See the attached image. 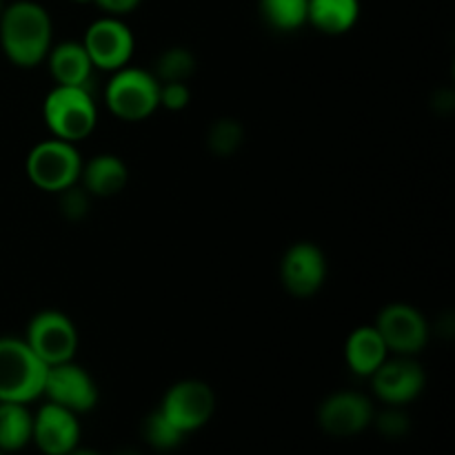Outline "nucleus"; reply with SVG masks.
I'll list each match as a JSON object with an SVG mask.
<instances>
[{
	"mask_svg": "<svg viewBox=\"0 0 455 455\" xmlns=\"http://www.w3.org/2000/svg\"><path fill=\"white\" fill-rule=\"evenodd\" d=\"M371 425L376 427L378 434L389 440L404 438L411 429V422H409V416L403 411V407H389V404H387L385 411L373 413Z\"/></svg>",
	"mask_w": 455,
	"mask_h": 455,
	"instance_id": "obj_24",
	"label": "nucleus"
},
{
	"mask_svg": "<svg viewBox=\"0 0 455 455\" xmlns=\"http://www.w3.org/2000/svg\"><path fill=\"white\" fill-rule=\"evenodd\" d=\"M329 267L323 249L309 240L289 244L280 260V283L293 298H311L323 289Z\"/></svg>",
	"mask_w": 455,
	"mask_h": 455,
	"instance_id": "obj_10",
	"label": "nucleus"
},
{
	"mask_svg": "<svg viewBox=\"0 0 455 455\" xmlns=\"http://www.w3.org/2000/svg\"><path fill=\"white\" fill-rule=\"evenodd\" d=\"M373 403L360 391H336L320 403L318 425L331 438H354L373 420Z\"/></svg>",
	"mask_w": 455,
	"mask_h": 455,
	"instance_id": "obj_13",
	"label": "nucleus"
},
{
	"mask_svg": "<svg viewBox=\"0 0 455 455\" xmlns=\"http://www.w3.org/2000/svg\"><path fill=\"white\" fill-rule=\"evenodd\" d=\"M142 438H145V443L149 444V447H154L156 451L164 453L180 447L182 440H185V434L178 431L176 427L156 409V411H151L149 416L145 418V422H142Z\"/></svg>",
	"mask_w": 455,
	"mask_h": 455,
	"instance_id": "obj_23",
	"label": "nucleus"
},
{
	"mask_svg": "<svg viewBox=\"0 0 455 455\" xmlns=\"http://www.w3.org/2000/svg\"><path fill=\"white\" fill-rule=\"evenodd\" d=\"M71 3H80V4H87V3H93V0H71Z\"/></svg>",
	"mask_w": 455,
	"mask_h": 455,
	"instance_id": "obj_29",
	"label": "nucleus"
},
{
	"mask_svg": "<svg viewBox=\"0 0 455 455\" xmlns=\"http://www.w3.org/2000/svg\"><path fill=\"white\" fill-rule=\"evenodd\" d=\"M142 0H93V4L105 12V16H116V18H123L127 13L136 12L140 7Z\"/></svg>",
	"mask_w": 455,
	"mask_h": 455,
	"instance_id": "obj_27",
	"label": "nucleus"
},
{
	"mask_svg": "<svg viewBox=\"0 0 455 455\" xmlns=\"http://www.w3.org/2000/svg\"><path fill=\"white\" fill-rule=\"evenodd\" d=\"M360 18V0H309L307 25L324 36H342L355 27Z\"/></svg>",
	"mask_w": 455,
	"mask_h": 455,
	"instance_id": "obj_18",
	"label": "nucleus"
},
{
	"mask_svg": "<svg viewBox=\"0 0 455 455\" xmlns=\"http://www.w3.org/2000/svg\"><path fill=\"white\" fill-rule=\"evenodd\" d=\"M47 369L25 338L0 336V403L31 404L43 398Z\"/></svg>",
	"mask_w": 455,
	"mask_h": 455,
	"instance_id": "obj_2",
	"label": "nucleus"
},
{
	"mask_svg": "<svg viewBox=\"0 0 455 455\" xmlns=\"http://www.w3.org/2000/svg\"><path fill=\"white\" fill-rule=\"evenodd\" d=\"M92 60L93 69L114 71L123 69L132 62L136 38L123 18L100 16L87 27L84 38L80 40Z\"/></svg>",
	"mask_w": 455,
	"mask_h": 455,
	"instance_id": "obj_8",
	"label": "nucleus"
},
{
	"mask_svg": "<svg viewBox=\"0 0 455 455\" xmlns=\"http://www.w3.org/2000/svg\"><path fill=\"white\" fill-rule=\"evenodd\" d=\"M120 455H138V453L136 451H129V449H127V451H123Z\"/></svg>",
	"mask_w": 455,
	"mask_h": 455,
	"instance_id": "obj_31",
	"label": "nucleus"
},
{
	"mask_svg": "<svg viewBox=\"0 0 455 455\" xmlns=\"http://www.w3.org/2000/svg\"><path fill=\"white\" fill-rule=\"evenodd\" d=\"M373 327L394 355H418L429 342V323L425 314L407 302H391L380 309Z\"/></svg>",
	"mask_w": 455,
	"mask_h": 455,
	"instance_id": "obj_9",
	"label": "nucleus"
},
{
	"mask_svg": "<svg viewBox=\"0 0 455 455\" xmlns=\"http://www.w3.org/2000/svg\"><path fill=\"white\" fill-rule=\"evenodd\" d=\"M129 169L116 154H96L87 163L83 160L78 185L92 198H114L127 187Z\"/></svg>",
	"mask_w": 455,
	"mask_h": 455,
	"instance_id": "obj_15",
	"label": "nucleus"
},
{
	"mask_svg": "<svg viewBox=\"0 0 455 455\" xmlns=\"http://www.w3.org/2000/svg\"><path fill=\"white\" fill-rule=\"evenodd\" d=\"M244 127L235 118H218L207 132V147L218 158H229L243 147Z\"/></svg>",
	"mask_w": 455,
	"mask_h": 455,
	"instance_id": "obj_22",
	"label": "nucleus"
},
{
	"mask_svg": "<svg viewBox=\"0 0 455 455\" xmlns=\"http://www.w3.org/2000/svg\"><path fill=\"white\" fill-rule=\"evenodd\" d=\"M78 413L60 407V404L44 403L34 413V429H31V444L38 447L43 455H67L80 447Z\"/></svg>",
	"mask_w": 455,
	"mask_h": 455,
	"instance_id": "obj_14",
	"label": "nucleus"
},
{
	"mask_svg": "<svg viewBox=\"0 0 455 455\" xmlns=\"http://www.w3.org/2000/svg\"><path fill=\"white\" fill-rule=\"evenodd\" d=\"M53 44V22L36 0H13L0 13V47L20 69L43 65Z\"/></svg>",
	"mask_w": 455,
	"mask_h": 455,
	"instance_id": "obj_1",
	"label": "nucleus"
},
{
	"mask_svg": "<svg viewBox=\"0 0 455 455\" xmlns=\"http://www.w3.org/2000/svg\"><path fill=\"white\" fill-rule=\"evenodd\" d=\"M158 411L185 435L200 431L216 411V394L212 387L196 378L178 380L164 391Z\"/></svg>",
	"mask_w": 455,
	"mask_h": 455,
	"instance_id": "obj_7",
	"label": "nucleus"
},
{
	"mask_svg": "<svg viewBox=\"0 0 455 455\" xmlns=\"http://www.w3.org/2000/svg\"><path fill=\"white\" fill-rule=\"evenodd\" d=\"M25 172L31 185L40 191L60 194L69 187L78 185L83 172V156L74 142L60 138H47L31 147L25 160Z\"/></svg>",
	"mask_w": 455,
	"mask_h": 455,
	"instance_id": "obj_5",
	"label": "nucleus"
},
{
	"mask_svg": "<svg viewBox=\"0 0 455 455\" xmlns=\"http://www.w3.org/2000/svg\"><path fill=\"white\" fill-rule=\"evenodd\" d=\"M196 71V56L187 47H169L154 60L151 74L158 83H187Z\"/></svg>",
	"mask_w": 455,
	"mask_h": 455,
	"instance_id": "obj_21",
	"label": "nucleus"
},
{
	"mask_svg": "<svg viewBox=\"0 0 455 455\" xmlns=\"http://www.w3.org/2000/svg\"><path fill=\"white\" fill-rule=\"evenodd\" d=\"M4 7H7V3H4V0H0V13H3Z\"/></svg>",
	"mask_w": 455,
	"mask_h": 455,
	"instance_id": "obj_30",
	"label": "nucleus"
},
{
	"mask_svg": "<svg viewBox=\"0 0 455 455\" xmlns=\"http://www.w3.org/2000/svg\"><path fill=\"white\" fill-rule=\"evenodd\" d=\"M158 92L160 83L151 69L127 65L111 74L102 92V100L118 120L142 123L160 109Z\"/></svg>",
	"mask_w": 455,
	"mask_h": 455,
	"instance_id": "obj_4",
	"label": "nucleus"
},
{
	"mask_svg": "<svg viewBox=\"0 0 455 455\" xmlns=\"http://www.w3.org/2000/svg\"><path fill=\"white\" fill-rule=\"evenodd\" d=\"M43 120L53 138L74 145L89 138L98 124V105L92 89L56 84L44 96Z\"/></svg>",
	"mask_w": 455,
	"mask_h": 455,
	"instance_id": "obj_3",
	"label": "nucleus"
},
{
	"mask_svg": "<svg viewBox=\"0 0 455 455\" xmlns=\"http://www.w3.org/2000/svg\"><path fill=\"white\" fill-rule=\"evenodd\" d=\"M0 455H7V453H3V451H0Z\"/></svg>",
	"mask_w": 455,
	"mask_h": 455,
	"instance_id": "obj_32",
	"label": "nucleus"
},
{
	"mask_svg": "<svg viewBox=\"0 0 455 455\" xmlns=\"http://www.w3.org/2000/svg\"><path fill=\"white\" fill-rule=\"evenodd\" d=\"M385 340L380 338L373 324L355 327L347 336L345 342V363L349 371L358 378H371V373L389 358Z\"/></svg>",
	"mask_w": 455,
	"mask_h": 455,
	"instance_id": "obj_17",
	"label": "nucleus"
},
{
	"mask_svg": "<svg viewBox=\"0 0 455 455\" xmlns=\"http://www.w3.org/2000/svg\"><path fill=\"white\" fill-rule=\"evenodd\" d=\"M371 391L380 403L389 407H404L420 398L425 391L427 376L416 355H394L387 358L371 373Z\"/></svg>",
	"mask_w": 455,
	"mask_h": 455,
	"instance_id": "obj_11",
	"label": "nucleus"
},
{
	"mask_svg": "<svg viewBox=\"0 0 455 455\" xmlns=\"http://www.w3.org/2000/svg\"><path fill=\"white\" fill-rule=\"evenodd\" d=\"M67 455H102V453L93 451V449H87V447H76L74 451H71V453H67Z\"/></svg>",
	"mask_w": 455,
	"mask_h": 455,
	"instance_id": "obj_28",
	"label": "nucleus"
},
{
	"mask_svg": "<svg viewBox=\"0 0 455 455\" xmlns=\"http://www.w3.org/2000/svg\"><path fill=\"white\" fill-rule=\"evenodd\" d=\"M89 203H92V196H89L80 185H74L58 194V207H60V213L71 222L83 220V218L87 216Z\"/></svg>",
	"mask_w": 455,
	"mask_h": 455,
	"instance_id": "obj_25",
	"label": "nucleus"
},
{
	"mask_svg": "<svg viewBox=\"0 0 455 455\" xmlns=\"http://www.w3.org/2000/svg\"><path fill=\"white\" fill-rule=\"evenodd\" d=\"M52 74L53 83L65 87H87L92 89L93 65L84 52L83 43L78 40H65V43L52 44L47 58H44Z\"/></svg>",
	"mask_w": 455,
	"mask_h": 455,
	"instance_id": "obj_16",
	"label": "nucleus"
},
{
	"mask_svg": "<svg viewBox=\"0 0 455 455\" xmlns=\"http://www.w3.org/2000/svg\"><path fill=\"white\" fill-rule=\"evenodd\" d=\"M34 413L29 404L0 403V451L18 453L31 444Z\"/></svg>",
	"mask_w": 455,
	"mask_h": 455,
	"instance_id": "obj_19",
	"label": "nucleus"
},
{
	"mask_svg": "<svg viewBox=\"0 0 455 455\" xmlns=\"http://www.w3.org/2000/svg\"><path fill=\"white\" fill-rule=\"evenodd\" d=\"M25 340L47 367H53L74 360L78 351V329L65 311L43 309L27 323Z\"/></svg>",
	"mask_w": 455,
	"mask_h": 455,
	"instance_id": "obj_6",
	"label": "nucleus"
},
{
	"mask_svg": "<svg viewBox=\"0 0 455 455\" xmlns=\"http://www.w3.org/2000/svg\"><path fill=\"white\" fill-rule=\"evenodd\" d=\"M44 398L53 404L69 409L74 413H89L96 409L100 400L96 380L84 367L76 364L74 360L62 364H53L47 369V380H44Z\"/></svg>",
	"mask_w": 455,
	"mask_h": 455,
	"instance_id": "obj_12",
	"label": "nucleus"
},
{
	"mask_svg": "<svg viewBox=\"0 0 455 455\" xmlns=\"http://www.w3.org/2000/svg\"><path fill=\"white\" fill-rule=\"evenodd\" d=\"M309 0H258V12L269 29L291 34L307 25Z\"/></svg>",
	"mask_w": 455,
	"mask_h": 455,
	"instance_id": "obj_20",
	"label": "nucleus"
},
{
	"mask_svg": "<svg viewBox=\"0 0 455 455\" xmlns=\"http://www.w3.org/2000/svg\"><path fill=\"white\" fill-rule=\"evenodd\" d=\"M160 109L182 111L191 102V89L187 83H160L158 92Z\"/></svg>",
	"mask_w": 455,
	"mask_h": 455,
	"instance_id": "obj_26",
	"label": "nucleus"
}]
</instances>
